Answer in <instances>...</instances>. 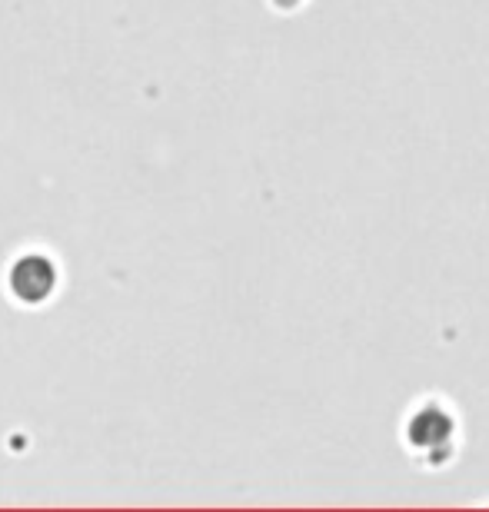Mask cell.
Here are the masks:
<instances>
[{"label":"cell","mask_w":489,"mask_h":512,"mask_svg":"<svg viewBox=\"0 0 489 512\" xmlns=\"http://www.w3.org/2000/svg\"><path fill=\"white\" fill-rule=\"evenodd\" d=\"M54 283H57L54 263L44 260V256H24V260L14 263V270H10V290L24 303L47 300V296L54 293Z\"/></svg>","instance_id":"1"}]
</instances>
